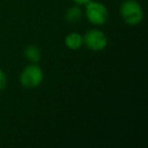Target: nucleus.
<instances>
[{
	"instance_id": "obj_7",
	"label": "nucleus",
	"mask_w": 148,
	"mask_h": 148,
	"mask_svg": "<svg viewBox=\"0 0 148 148\" xmlns=\"http://www.w3.org/2000/svg\"><path fill=\"white\" fill-rule=\"evenodd\" d=\"M25 56L31 63H39L42 58L41 49L36 45H29L25 48Z\"/></svg>"
},
{
	"instance_id": "obj_9",
	"label": "nucleus",
	"mask_w": 148,
	"mask_h": 148,
	"mask_svg": "<svg viewBox=\"0 0 148 148\" xmlns=\"http://www.w3.org/2000/svg\"><path fill=\"white\" fill-rule=\"evenodd\" d=\"M74 3L77 5H79V6H84L85 4H87V3L89 2V1H91V0H73Z\"/></svg>"
},
{
	"instance_id": "obj_8",
	"label": "nucleus",
	"mask_w": 148,
	"mask_h": 148,
	"mask_svg": "<svg viewBox=\"0 0 148 148\" xmlns=\"http://www.w3.org/2000/svg\"><path fill=\"white\" fill-rule=\"evenodd\" d=\"M6 83H7L6 73H5V72L0 68V90H2V89L5 88Z\"/></svg>"
},
{
	"instance_id": "obj_5",
	"label": "nucleus",
	"mask_w": 148,
	"mask_h": 148,
	"mask_svg": "<svg viewBox=\"0 0 148 148\" xmlns=\"http://www.w3.org/2000/svg\"><path fill=\"white\" fill-rule=\"evenodd\" d=\"M64 43L68 49L76 51L83 46V36L77 32H71L65 37Z\"/></svg>"
},
{
	"instance_id": "obj_3",
	"label": "nucleus",
	"mask_w": 148,
	"mask_h": 148,
	"mask_svg": "<svg viewBox=\"0 0 148 148\" xmlns=\"http://www.w3.org/2000/svg\"><path fill=\"white\" fill-rule=\"evenodd\" d=\"M44 80V72L38 63H31L21 71L19 81L25 88H36Z\"/></svg>"
},
{
	"instance_id": "obj_6",
	"label": "nucleus",
	"mask_w": 148,
	"mask_h": 148,
	"mask_svg": "<svg viewBox=\"0 0 148 148\" xmlns=\"http://www.w3.org/2000/svg\"><path fill=\"white\" fill-rule=\"evenodd\" d=\"M82 15H83V10L81 9V6H79L77 4L69 7L65 13V17L67 19V21L72 23H78L81 19V17H82Z\"/></svg>"
},
{
	"instance_id": "obj_1",
	"label": "nucleus",
	"mask_w": 148,
	"mask_h": 148,
	"mask_svg": "<svg viewBox=\"0 0 148 148\" xmlns=\"http://www.w3.org/2000/svg\"><path fill=\"white\" fill-rule=\"evenodd\" d=\"M122 19L129 25H138L144 18V12L141 4L136 0H126L120 7Z\"/></svg>"
},
{
	"instance_id": "obj_4",
	"label": "nucleus",
	"mask_w": 148,
	"mask_h": 148,
	"mask_svg": "<svg viewBox=\"0 0 148 148\" xmlns=\"http://www.w3.org/2000/svg\"><path fill=\"white\" fill-rule=\"evenodd\" d=\"M83 45L86 46L90 51H103L108 46V37L101 29H91L83 36Z\"/></svg>"
},
{
	"instance_id": "obj_2",
	"label": "nucleus",
	"mask_w": 148,
	"mask_h": 148,
	"mask_svg": "<svg viewBox=\"0 0 148 148\" xmlns=\"http://www.w3.org/2000/svg\"><path fill=\"white\" fill-rule=\"evenodd\" d=\"M83 14L93 25H103L109 19V10L107 6L95 0H91L84 5Z\"/></svg>"
}]
</instances>
